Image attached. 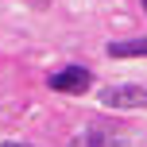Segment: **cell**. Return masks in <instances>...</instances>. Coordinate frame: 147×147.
I'll list each match as a JSON object with an SVG mask.
<instances>
[{
  "label": "cell",
  "mask_w": 147,
  "mask_h": 147,
  "mask_svg": "<svg viewBox=\"0 0 147 147\" xmlns=\"http://www.w3.org/2000/svg\"><path fill=\"white\" fill-rule=\"evenodd\" d=\"M143 8H147V0H143Z\"/></svg>",
  "instance_id": "cell-7"
},
{
  "label": "cell",
  "mask_w": 147,
  "mask_h": 147,
  "mask_svg": "<svg viewBox=\"0 0 147 147\" xmlns=\"http://www.w3.org/2000/svg\"><path fill=\"white\" fill-rule=\"evenodd\" d=\"M0 147H31V143H12V140H8V143H0Z\"/></svg>",
  "instance_id": "cell-6"
},
{
  "label": "cell",
  "mask_w": 147,
  "mask_h": 147,
  "mask_svg": "<svg viewBox=\"0 0 147 147\" xmlns=\"http://www.w3.org/2000/svg\"><path fill=\"white\" fill-rule=\"evenodd\" d=\"M112 143H116V136L109 128H85L70 140V147H112Z\"/></svg>",
  "instance_id": "cell-3"
},
{
  "label": "cell",
  "mask_w": 147,
  "mask_h": 147,
  "mask_svg": "<svg viewBox=\"0 0 147 147\" xmlns=\"http://www.w3.org/2000/svg\"><path fill=\"white\" fill-rule=\"evenodd\" d=\"M47 85H51L54 93H85V89L93 85V74H89L85 66H66V70L51 74Z\"/></svg>",
  "instance_id": "cell-1"
},
{
  "label": "cell",
  "mask_w": 147,
  "mask_h": 147,
  "mask_svg": "<svg viewBox=\"0 0 147 147\" xmlns=\"http://www.w3.org/2000/svg\"><path fill=\"white\" fill-rule=\"evenodd\" d=\"M147 54V39H120L109 43V58H143Z\"/></svg>",
  "instance_id": "cell-4"
},
{
  "label": "cell",
  "mask_w": 147,
  "mask_h": 147,
  "mask_svg": "<svg viewBox=\"0 0 147 147\" xmlns=\"http://www.w3.org/2000/svg\"><path fill=\"white\" fill-rule=\"evenodd\" d=\"M31 4H35V8H39V12H43V8H47V4H51V0H31Z\"/></svg>",
  "instance_id": "cell-5"
},
{
  "label": "cell",
  "mask_w": 147,
  "mask_h": 147,
  "mask_svg": "<svg viewBox=\"0 0 147 147\" xmlns=\"http://www.w3.org/2000/svg\"><path fill=\"white\" fill-rule=\"evenodd\" d=\"M101 105H109V109H147V89L143 85H109L101 93Z\"/></svg>",
  "instance_id": "cell-2"
}]
</instances>
